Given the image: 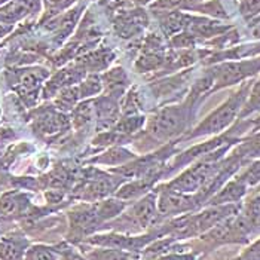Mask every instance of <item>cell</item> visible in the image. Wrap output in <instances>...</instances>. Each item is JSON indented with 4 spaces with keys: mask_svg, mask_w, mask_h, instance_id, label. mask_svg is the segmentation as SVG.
Returning <instances> with one entry per match:
<instances>
[{
    "mask_svg": "<svg viewBox=\"0 0 260 260\" xmlns=\"http://www.w3.org/2000/svg\"><path fill=\"white\" fill-rule=\"evenodd\" d=\"M38 8V0H14L0 9V22L14 24Z\"/></svg>",
    "mask_w": 260,
    "mask_h": 260,
    "instance_id": "cell-7",
    "label": "cell"
},
{
    "mask_svg": "<svg viewBox=\"0 0 260 260\" xmlns=\"http://www.w3.org/2000/svg\"><path fill=\"white\" fill-rule=\"evenodd\" d=\"M181 120L183 118H181V112L179 109H174V107L165 109L164 112H160L159 116L153 120L152 134L159 139L168 137L173 133H176V129L180 126Z\"/></svg>",
    "mask_w": 260,
    "mask_h": 260,
    "instance_id": "cell-4",
    "label": "cell"
},
{
    "mask_svg": "<svg viewBox=\"0 0 260 260\" xmlns=\"http://www.w3.org/2000/svg\"><path fill=\"white\" fill-rule=\"evenodd\" d=\"M213 171V165L210 164H200L193 168H190L189 171H186L184 174H181L179 179L171 181L170 189L180 192V193H192L197 192L200 187L204 186V183H207Z\"/></svg>",
    "mask_w": 260,
    "mask_h": 260,
    "instance_id": "cell-1",
    "label": "cell"
},
{
    "mask_svg": "<svg viewBox=\"0 0 260 260\" xmlns=\"http://www.w3.org/2000/svg\"><path fill=\"white\" fill-rule=\"evenodd\" d=\"M251 104L256 106L260 104V82L257 83V86L254 88V92H253V99H251Z\"/></svg>",
    "mask_w": 260,
    "mask_h": 260,
    "instance_id": "cell-22",
    "label": "cell"
},
{
    "mask_svg": "<svg viewBox=\"0 0 260 260\" xmlns=\"http://www.w3.org/2000/svg\"><path fill=\"white\" fill-rule=\"evenodd\" d=\"M22 245L12 238L0 241V259L3 260H21Z\"/></svg>",
    "mask_w": 260,
    "mask_h": 260,
    "instance_id": "cell-12",
    "label": "cell"
},
{
    "mask_svg": "<svg viewBox=\"0 0 260 260\" xmlns=\"http://www.w3.org/2000/svg\"><path fill=\"white\" fill-rule=\"evenodd\" d=\"M28 201L22 193H6L5 197L0 198V214L5 216H12L18 214L25 207Z\"/></svg>",
    "mask_w": 260,
    "mask_h": 260,
    "instance_id": "cell-9",
    "label": "cell"
},
{
    "mask_svg": "<svg viewBox=\"0 0 260 260\" xmlns=\"http://www.w3.org/2000/svg\"><path fill=\"white\" fill-rule=\"evenodd\" d=\"M244 183H248V184H256V183H259L260 181V162L259 164H256V165H253L250 170H248V173L242 177V180Z\"/></svg>",
    "mask_w": 260,
    "mask_h": 260,
    "instance_id": "cell-17",
    "label": "cell"
},
{
    "mask_svg": "<svg viewBox=\"0 0 260 260\" xmlns=\"http://www.w3.org/2000/svg\"><path fill=\"white\" fill-rule=\"evenodd\" d=\"M156 208L158 207H156L155 195H149L133 207L129 213V219L134 221V224L140 228H147L153 223L156 217Z\"/></svg>",
    "mask_w": 260,
    "mask_h": 260,
    "instance_id": "cell-6",
    "label": "cell"
},
{
    "mask_svg": "<svg viewBox=\"0 0 260 260\" xmlns=\"http://www.w3.org/2000/svg\"><path fill=\"white\" fill-rule=\"evenodd\" d=\"M237 260H242V259H237Z\"/></svg>",
    "mask_w": 260,
    "mask_h": 260,
    "instance_id": "cell-23",
    "label": "cell"
},
{
    "mask_svg": "<svg viewBox=\"0 0 260 260\" xmlns=\"http://www.w3.org/2000/svg\"><path fill=\"white\" fill-rule=\"evenodd\" d=\"M245 193V183L244 181H232L220 189L219 193H216L211 200L213 205H226L240 201Z\"/></svg>",
    "mask_w": 260,
    "mask_h": 260,
    "instance_id": "cell-8",
    "label": "cell"
},
{
    "mask_svg": "<svg viewBox=\"0 0 260 260\" xmlns=\"http://www.w3.org/2000/svg\"><path fill=\"white\" fill-rule=\"evenodd\" d=\"M146 187L147 186L143 181H140V183H129V184H126V186H123L120 189L116 197L120 198V200H131V198H136V197L141 195L143 192H146Z\"/></svg>",
    "mask_w": 260,
    "mask_h": 260,
    "instance_id": "cell-15",
    "label": "cell"
},
{
    "mask_svg": "<svg viewBox=\"0 0 260 260\" xmlns=\"http://www.w3.org/2000/svg\"><path fill=\"white\" fill-rule=\"evenodd\" d=\"M136 256L129 251L118 250V248H107L103 247L99 250H92L88 254V260H134Z\"/></svg>",
    "mask_w": 260,
    "mask_h": 260,
    "instance_id": "cell-10",
    "label": "cell"
},
{
    "mask_svg": "<svg viewBox=\"0 0 260 260\" xmlns=\"http://www.w3.org/2000/svg\"><path fill=\"white\" fill-rule=\"evenodd\" d=\"M158 260H195L192 254H168V256H162Z\"/></svg>",
    "mask_w": 260,
    "mask_h": 260,
    "instance_id": "cell-21",
    "label": "cell"
},
{
    "mask_svg": "<svg viewBox=\"0 0 260 260\" xmlns=\"http://www.w3.org/2000/svg\"><path fill=\"white\" fill-rule=\"evenodd\" d=\"M92 245H99V247H107V248H118V250H139L140 247H143L146 244V240H136V238H129V237H123V235H97L92 237L91 240L88 241Z\"/></svg>",
    "mask_w": 260,
    "mask_h": 260,
    "instance_id": "cell-5",
    "label": "cell"
},
{
    "mask_svg": "<svg viewBox=\"0 0 260 260\" xmlns=\"http://www.w3.org/2000/svg\"><path fill=\"white\" fill-rule=\"evenodd\" d=\"M61 128V119L55 115H45L38 120V129L43 134H54Z\"/></svg>",
    "mask_w": 260,
    "mask_h": 260,
    "instance_id": "cell-14",
    "label": "cell"
},
{
    "mask_svg": "<svg viewBox=\"0 0 260 260\" xmlns=\"http://www.w3.org/2000/svg\"><path fill=\"white\" fill-rule=\"evenodd\" d=\"M116 115V106L115 103L109 100H103L99 106V118L100 120H110Z\"/></svg>",
    "mask_w": 260,
    "mask_h": 260,
    "instance_id": "cell-16",
    "label": "cell"
},
{
    "mask_svg": "<svg viewBox=\"0 0 260 260\" xmlns=\"http://www.w3.org/2000/svg\"><path fill=\"white\" fill-rule=\"evenodd\" d=\"M24 260H57V254L48 247L35 245L25 251Z\"/></svg>",
    "mask_w": 260,
    "mask_h": 260,
    "instance_id": "cell-13",
    "label": "cell"
},
{
    "mask_svg": "<svg viewBox=\"0 0 260 260\" xmlns=\"http://www.w3.org/2000/svg\"><path fill=\"white\" fill-rule=\"evenodd\" d=\"M89 118H91L89 104H82V106H79V109L76 110V120H78V123L82 125V123L88 122Z\"/></svg>",
    "mask_w": 260,
    "mask_h": 260,
    "instance_id": "cell-19",
    "label": "cell"
},
{
    "mask_svg": "<svg viewBox=\"0 0 260 260\" xmlns=\"http://www.w3.org/2000/svg\"><path fill=\"white\" fill-rule=\"evenodd\" d=\"M260 217V197L254 200L247 208V219H259Z\"/></svg>",
    "mask_w": 260,
    "mask_h": 260,
    "instance_id": "cell-20",
    "label": "cell"
},
{
    "mask_svg": "<svg viewBox=\"0 0 260 260\" xmlns=\"http://www.w3.org/2000/svg\"><path fill=\"white\" fill-rule=\"evenodd\" d=\"M198 205V200L189 197L187 193H180L176 190H164L156 202V207L160 214L164 216H174L193 210Z\"/></svg>",
    "mask_w": 260,
    "mask_h": 260,
    "instance_id": "cell-3",
    "label": "cell"
},
{
    "mask_svg": "<svg viewBox=\"0 0 260 260\" xmlns=\"http://www.w3.org/2000/svg\"><path fill=\"white\" fill-rule=\"evenodd\" d=\"M242 260H260V240L256 241L244 254Z\"/></svg>",
    "mask_w": 260,
    "mask_h": 260,
    "instance_id": "cell-18",
    "label": "cell"
},
{
    "mask_svg": "<svg viewBox=\"0 0 260 260\" xmlns=\"http://www.w3.org/2000/svg\"><path fill=\"white\" fill-rule=\"evenodd\" d=\"M95 205V211H97V216L101 221L109 220V219H113L115 216H118L120 211L125 208V204L120 202V201H104V202H99V204H94Z\"/></svg>",
    "mask_w": 260,
    "mask_h": 260,
    "instance_id": "cell-11",
    "label": "cell"
},
{
    "mask_svg": "<svg viewBox=\"0 0 260 260\" xmlns=\"http://www.w3.org/2000/svg\"><path fill=\"white\" fill-rule=\"evenodd\" d=\"M241 103H242V97H234L228 101L223 107L219 110H216L208 119L205 120L200 128L197 129L195 134H208V133H217L223 129L224 126H228L232 119L235 118L237 112L240 110Z\"/></svg>",
    "mask_w": 260,
    "mask_h": 260,
    "instance_id": "cell-2",
    "label": "cell"
}]
</instances>
